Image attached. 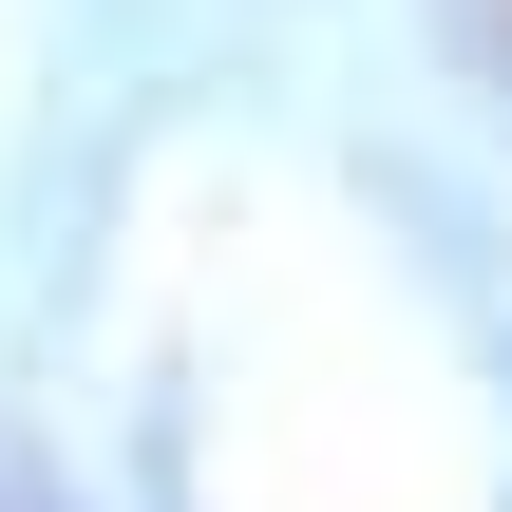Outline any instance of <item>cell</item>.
I'll list each match as a JSON object with an SVG mask.
<instances>
[{"label":"cell","instance_id":"obj_1","mask_svg":"<svg viewBox=\"0 0 512 512\" xmlns=\"http://www.w3.org/2000/svg\"><path fill=\"white\" fill-rule=\"evenodd\" d=\"M437 19H456V57H475V76H512V0H437Z\"/></svg>","mask_w":512,"mask_h":512},{"label":"cell","instance_id":"obj_2","mask_svg":"<svg viewBox=\"0 0 512 512\" xmlns=\"http://www.w3.org/2000/svg\"><path fill=\"white\" fill-rule=\"evenodd\" d=\"M0 512H57V494H38V456H0Z\"/></svg>","mask_w":512,"mask_h":512}]
</instances>
